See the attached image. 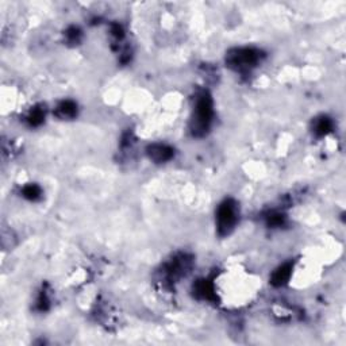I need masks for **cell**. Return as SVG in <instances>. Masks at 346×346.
Listing matches in <instances>:
<instances>
[{
  "mask_svg": "<svg viewBox=\"0 0 346 346\" xmlns=\"http://www.w3.org/2000/svg\"><path fill=\"white\" fill-rule=\"evenodd\" d=\"M214 118V104L207 91L200 92L195 100L192 118H191V133L195 137H203L208 133Z\"/></svg>",
  "mask_w": 346,
  "mask_h": 346,
  "instance_id": "6da1fadb",
  "label": "cell"
},
{
  "mask_svg": "<svg viewBox=\"0 0 346 346\" xmlns=\"http://www.w3.org/2000/svg\"><path fill=\"white\" fill-rule=\"evenodd\" d=\"M237 222H238L237 203L231 199L225 200L218 207V212H216V227H218L219 235L225 237V235L230 234Z\"/></svg>",
  "mask_w": 346,
  "mask_h": 346,
  "instance_id": "7a4b0ae2",
  "label": "cell"
},
{
  "mask_svg": "<svg viewBox=\"0 0 346 346\" xmlns=\"http://www.w3.org/2000/svg\"><path fill=\"white\" fill-rule=\"evenodd\" d=\"M260 58H261V53L258 50L243 47V49L231 50L230 53L227 54V64L235 70L243 72L257 65Z\"/></svg>",
  "mask_w": 346,
  "mask_h": 346,
  "instance_id": "3957f363",
  "label": "cell"
},
{
  "mask_svg": "<svg viewBox=\"0 0 346 346\" xmlns=\"http://www.w3.org/2000/svg\"><path fill=\"white\" fill-rule=\"evenodd\" d=\"M147 156L152 161L161 164V162L169 161L173 157V150L162 143H153L147 147Z\"/></svg>",
  "mask_w": 346,
  "mask_h": 346,
  "instance_id": "277c9868",
  "label": "cell"
},
{
  "mask_svg": "<svg viewBox=\"0 0 346 346\" xmlns=\"http://www.w3.org/2000/svg\"><path fill=\"white\" fill-rule=\"evenodd\" d=\"M193 293L197 299L214 300L216 298L215 287L210 280H199L193 285Z\"/></svg>",
  "mask_w": 346,
  "mask_h": 346,
  "instance_id": "5b68a950",
  "label": "cell"
},
{
  "mask_svg": "<svg viewBox=\"0 0 346 346\" xmlns=\"http://www.w3.org/2000/svg\"><path fill=\"white\" fill-rule=\"evenodd\" d=\"M291 275H292V264H284L273 272L270 281L275 287H281L288 283Z\"/></svg>",
  "mask_w": 346,
  "mask_h": 346,
  "instance_id": "8992f818",
  "label": "cell"
},
{
  "mask_svg": "<svg viewBox=\"0 0 346 346\" xmlns=\"http://www.w3.org/2000/svg\"><path fill=\"white\" fill-rule=\"evenodd\" d=\"M56 112L61 119H72L77 114V106L72 100H64L58 104Z\"/></svg>",
  "mask_w": 346,
  "mask_h": 346,
  "instance_id": "52a82bcc",
  "label": "cell"
},
{
  "mask_svg": "<svg viewBox=\"0 0 346 346\" xmlns=\"http://www.w3.org/2000/svg\"><path fill=\"white\" fill-rule=\"evenodd\" d=\"M22 195H23V197H26V199L34 202V200H38L39 197H41L42 191H41V188H39L37 184H29L23 187V189H22Z\"/></svg>",
  "mask_w": 346,
  "mask_h": 346,
  "instance_id": "ba28073f",
  "label": "cell"
},
{
  "mask_svg": "<svg viewBox=\"0 0 346 346\" xmlns=\"http://www.w3.org/2000/svg\"><path fill=\"white\" fill-rule=\"evenodd\" d=\"M45 119V111L42 108H33V111L27 116V122L30 126H39Z\"/></svg>",
  "mask_w": 346,
  "mask_h": 346,
  "instance_id": "9c48e42d",
  "label": "cell"
},
{
  "mask_svg": "<svg viewBox=\"0 0 346 346\" xmlns=\"http://www.w3.org/2000/svg\"><path fill=\"white\" fill-rule=\"evenodd\" d=\"M331 129H333L331 120L329 119V118H326V116H323V118H320V119L316 122L314 130H315V133L318 135H326L327 133H330Z\"/></svg>",
  "mask_w": 346,
  "mask_h": 346,
  "instance_id": "30bf717a",
  "label": "cell"
},
{
  "mask_svg": "<svg viewBox=\"0 0 346 346\" xmlns=\"http://www.w3.org/2000/svg\"><path fill=\"white\" fill-rule=\"evenodd\" d=\"M80 30L77 27H70L69 30L66 31V37L69 38V41L72 43L79 42V38H80Z\"/></svg>",
  "mask_w": 346,
  "mask_h": 346,
  "instance_id": "8fae6325",
  "label": "cell"
},
{
  "mask_svg": "<svg viewBox=\"0 0 346 346\" xmlns=\"http://www.w3.org/2000/svg\"><path fill=\"white\" fill-rule=\"evenodd\" d=\"M283 220H284V216L280 215V214H273L269 216L268 223H269V226H280Z\"/></svg>",
  "mask_w": 346,
  "mask_h": 346,
  "instance_id": "7c38bea8",
  "label": "cell"
},
{
  "mask_svg": "<svg viewBox=\"0 0 346 346\" xmlns=\"http://www.w3.org/2000/svg\"><path fill=\"white\" fill-rule=\"evenodd\" d=\"M47 306H49V299H47L45 293H41V296H39L38 299V308L41 311H45L47 308Z\"/></svg>",
  "mask_w": 346,
  "mask_h": 346,
  "instance_id": "4fadbf2b",
  "label": "cell"
}]
</instances>
